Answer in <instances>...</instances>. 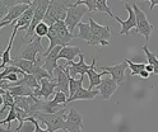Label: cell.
I'll return each instance as SVG.
<instances>
[{"label": "cell", "instance_id": "6da1fadb", "mask_svg": "<svg viewBox=\"0 0 158 132\" xmlns=\"http://www.w3.org/2000/svg\"><path fill=\"white\" fill-rule=\"evenodd\" d=\"M70 4L72 3L68 0H51L42 22L46 23L48 27H51L57 20H65Z\"/></svg>", "mask_w": 158, "mask_h": 132}, {"label": "cell", "instance_id": "7a4b0ae2", "mask_svg": "<svg viewBox=\"0 0 158 132\" xmlns=\"http://www.w3.org/2000/svg\"><path fill=\"white\" fill-rule=\"evenodd\" d=\"M68 112H69V109H66V108H64L63 110L57 112V113H54V114L36 112V113L32 114V117H35L37 121H41L42 123H45L48 132H55L57 130H65V121H66Z\"/></svg>", "mask_w": 158, "mask_h": 132}, {"label": "cell", "instance_id": "3957f363", "mask_svg": "<svg viewBox=\"0 0 158 132\" xmlns=\"http://www.w3.org/2000/svg\"><path fill=\"white\" fill-rule=\"evenodd\" d=\"M48 5H50V0H33V2H32V6L35 9L33 19H32L31 27H29V29L27 30L26 34L23 36L24 39H28V38L32 39L35 37V29L44 20Z\"/></svg>", "mask_w": 158, "mask_h": 132}, {"label": "cell", "instance_id": "277c9868", "mask_svg": "<svg viewBox=\"0 0 158 132\" xmlns=\"http://www.w3.org/2000/svg\"><path fill=\"white\" fill-rule=\"evenodd\" d=\"M133 9H134L135 18H136V28H135L134 32L138 33V34L144 36V38L148 41L151 37V34L153 33V30H154V26L148 20L147 14L139 6H138V4H134Z\"/></svg>", "mask_w": 158, "mask_h": 132}, {"label": "cell", "instance_id": "5b68a950", "mask_svg": "<svg viewBox=\"0 0 158 132\" xmlns=\"http://www.w3.org/2000/svg\"><path fill=\"white\" fill-rule=\"evenodd\" d=\"M44 52H45V48L42 47L41 38L35 36L31 39V42L23 45V47L21 50V55H19V58L32 61V62H37V55L42 56Z\"/></svg>", "mask_w": 158, "mask_h": 132}, {"label": "cell", "instance_id": "8992f818", "mask_svg": "<svg viewBox=\"0 0 158 132\" xmlns=\"http://www.w3.org/2000/svg\"><path fill=\"white\" fill-rule=\"evenodd\" d=\"M88 12V9L85 6L82 5H74V3L70 4L68 9V13H66V18H65V26L68 27L69 32L73 33V30L77 26H79L82 22V18L84 17V14Z\"/></svg>", "mask_w": 158, "mask_h": 132}, {"label": "cell", "instance_id": "52a82bcc", "mask_svg": "<svg viewBox=\"0 0 158 132\" xmlns=\"http://www.w3.org/2000/svg\"><path fill=\"white\" fill-rule=\"evenodd\" d=\"M65 131L68 132H83V114L77 108L69 107L65 121Z\"/></svg>", "mask_w": 158, "mask_h": 132}, {"label": "cell", "instance_id": "ba28073f", "mask_svg": "<svg viewBox=\"0 0 158 132\" xmlns=\"http://www.w3.org/2000/svg\"><path fill=\"white\" fill-rule=\"evenodd\" d=\"M88 20H89L88 23L91 26V29H92L94 37L100 41L101 47L110 45V42H111V27L110 26H101V24L96 23L92 17H89Z\"/></svg>", "mask_w": 158, "mask_h": 132}, {"label": "cell", "instance_id": "9c48e42d", "mask_svg": "<svg viewBox=\"0 0 158 132\" xmlns=\"http://www.w3.org/2000/svg\"><path fill=\"white\" fill-rule=\"evenodd\" d=\"M123 4H124V6H125V9L127 10V13H129V17H127V19L123 20L120 17L115 15V19L121 24L120 34H121V36H127V34L130 33L131 29H135V28H136V18H135V13H134L133 6H131L129 3H126V2H123Z\"/></svg>", "mask_w": 158, "mask_h": 132}, {"label": "cell", "instance_id": "30bf717a", "mask_svg": "<svg viewBox=\"0 0 158 132\" xmlns=\"http://www.w3.org/2000/svg\"><path fill=\"white\" fill-rule=\"evenodd\" d=\"M64 69H65V73L70 78L74 79L77 75H81V78H83L88 73V70L91 69V65H87L84 62V55L82 54L81 56H79V62L69 61V62L65 64Z\"/></svg>", "mask_w": 158, "mask_h": 132}, {"label": "cell", "instance_id": "8fae6325", "mask_svg": "<svg viewBox=\"0 0 158 132\" xmlns=\"http://www.w3.org/2000/svg\"><path fill=\"white\" fill-rule=\"evenodd\" d=\"M126 67H127V62L124 60L123 62L117 64V65H114V66H102L101 70L107 71V73L111 75V78L114 79L115 83L118 86H121V85L125 84V71H126Z\"/></svg>", "mask_w": 158, "mask_h": 132}, {"label": "cell", "instance_id": "7c38bea8", "mask_svg": "<svg viewBox=\"0 0 158 132\" xmlns=\"http://www.w3.org/2000/svg\"><path fill=\"white\" fill-rule=\"evenodd\" d=\"M61 46H57L55 47L50 54H48L46 57H44V64H42V67L50 74L52 78H54V71L57 69V61H59V54L61 51Z\"/></svg>", "mask_w": 158, "mask_h": 132}, {"label": "cell", "instance_id": "4fadbf2b", "mask_svg": "<svg viewBox=\"0 0 158 132\" xmlns=\"http://www.w3.org/2000/svg\"><path fill=\"white\" fill-rule=\"evenodd\" d=\"M79 28V33L77 36V38L79 39H83V41H87V43L89 45V46H98V47H101V43H100V41H98L93 32H92V29H91V26L89 23H81L78 26Z\"/></svg>", "mask_w": 158, "mask_h": 132}, {"label": "cell", "instance_id": "5bb4252c", "mask_svg": "<svg viewBox=\"0 0 158 132\" xmlns=\"http://www.w3.org/2000/svg\"><path fill=\"white\" fill-rule=\"evenodd\" d=\"M55 73H56V84H57L56 91H63L69 98V95H70V91H69V79H70V76L65 73V69L61 65L57 66Z\"/></svg>", "mask_w": 158, "mask_h": 132}, {"label": "cell", "instance_id": "9a60e30c", "mask_svg": "<svg viewBox=\"0 0 158 132\" xmlns=\"http://www.w3.org/2000/svg\"><path fill=\"white\" fill-rule=\"evenodd\" d=\"M117 88H118V85L115 83L112 78H106L102 80V83L97 86V90L100 91V95L105 100H108L111 98V95L116 91Z\"/></svg>", "mask_w": 158, "mask_h": 132}, {"label": "cell", "instance_id": "2e32d148", "mask_svg": "<svg viewBox=\"0 0 158 132\" xmlns=\"http://www.w3.org/2000/svg\"><path fill=\"white\" fill-rule=\"evenodd\" d=\"M96 64H97V58L93 57L92 58V64H91V69L88 70V78H89V86L88 89L89 90H93V88L98 86L101 83H102V76L107 75L108 73L107 71H102V73H96Z\"/></svg>", "mask_w": 158, "mask_h": 132}, {"label": "cell", "instance_id": "e0dca14e", "mask_svg": "<svg viewBox=\"0 0 158 132\" xmlns=\"http://www.w3.org/2000/svg\"><path fill=\"white\" fill-rule=\"evenodd\" d=\"M31 5H32V2H27V3H24V4H19V5H15V6L10 8L8 15L3 19V22H9L10 24L14 23L17 19L21 18V15H22Z\"/></svg>", "mask_w": 158, "mask_h": 132}, {"label": "cell", "instance_id": "ac0fdd59", "mask_svg": "<svg viewBox=\"0 0 158 132\" xmlns=\"http://www.w3.org/2000/svg\"><path fill=\"white\" fill-rule=\"evenodd\" d=\"M40 85H41V89H40V95L44 98V100H47L48 97L51 94H55L56 91V81L51 80V79H42L40 81Z\"/></svg>", "mask_w": 158, "mask_h": 132}, {"label": "cell", "instance_id": "d6986e66", "mask_svg": "<svg viewBox=\"0 0 158 132\" xmlns=\"http://www.w3.org/2000/svg\"><path fill=\"white\" fill-rule=\"evenodd\" d=\"M36 64H37V62H32V61L23 60V58H19V57L12 58V61L9 62V65L17 66L18 69H21L23 73L27 74V75H32L33 70H35V67H36Z\"/></svg>", "mask_w": 158, "mask_h": 132}, {"label": "cell", "instance_id": "ffe728a7", "mask_svg": "<svg viewBox=\"0 0 158 132\" xmlns=\"http://www.w3.org/2000/svg\"><path fill=\"white\" fill-rule=\"evenodd\" d=\"M97 95H100L98 90H89V89L81 88L73 97L68 98V103H70L73 100H91V99H94Z\"/></svg>", "mask_w": 158, "mask_h": 132}, {"label": "cell", "instance_id": "44dd1931", "mask_svg": "<svg viewBox=\"0 0 158 132\" xmlns=\"http://www.w3.org/2000/svg\"><path fill=\"white\" fill-rule=\"evenodd\" d=\"M82 52H81V47L79 46H65L61 48L60 54H59V60L60 58H64L66 60V62L69 61H74V58L77 56H81Z\"/></svg>", "mask_w": 158, "mask_h": 132}, {"label": "cell", "instance_id": "7402d4cb", "mask_svg": "<svg viewBox=\"0 0 158 132\" xmlns=\"http://www.w3.org/2000/svg\"><path fill=\"white\" fill-rule=\"evenodd\" d=\"M65 108V106L63 104H57L56 102L54 100H42L41 103V110L42 113H47V114H54V113H57Z\"/></svg>", "mask_w": 158, "mask_h": 132}, {"label": "cell", "instance_id": "603a6c76", "mask_svg": "<svg viewBox=\"0 0 158 132\" xmlns=\"http://www.w3.org/2000/svg\"><path fill=\"white\" fill-rule=\"evenodd\" d=\"M14 98L15 97H35L33 89H31L27 85H18V86H12L6 89Z\"/></svg>", "mask_w": 158, "mask_h": 132}, {"label": "cell", "instance_id": "cb8c5ba5", "mask_svg": "<svg viewBox=\"0 0 158 132\" xmlns=\"http://www.w3.org/2000/svg\"><path fill=\"white\" fill-rule=\"evenodd\" d=\"M14 37H15V34H13V33H12L10 39H9V43H8L6 48L3 51V52H0V57H2V64H0V70H4V69L9 65V62L12 61V58H10V51H12V47H13V41H14Z\"/></svg>", "mask_w": 158, "mask_h": 132}, {"label": "cell", "instance_id": "d4e9b609", "mask_svg": "<svg viewBox=\"0 0 158 132\" xmlns=\"http://www.w3.org/2000/svg\"><path fill=\"white\" fill-rule=\"evenodd\" d=\"M142 48H143V51H144L145 55H147V61H148V64L152 65V66L154 67V74L158 75V58H157V56H156L154 54H152L151 51H149V48H148V45H144Z\"/></svg>", "mask_w": 158, "mask_h": 132}, {"label": "cell", "instance_id": "484cf974", "mask_svg": "<svg viewBox=\"0 0 158 132\" xmlns=\"http://www.w3.org/2000/svg\"><path fill=\"white\" fill-rule=\"evenodd\" d=\"M13 106H15L14 97L6 90L5 93L3 94V107H2V109H0V113H4L6 109H10Z\"/></svg>", "mask_w": 158, "mask_h": 132}, {"label": "cell", "instance_id": "4316f807", "mask_svg": "<svg viewBox=\"0 0 158 132\" xmlns=\"http://www.w3.org/2000/svg\"><path fill=\"white\" fill-rule=\"evenodd\" d=\"M96 13H106L108 17L115 18L111 8L108 6L106 0H97V6H96Z\"/></svg>", "mask_w": 158, "mask_h": 132}, {"label": "cell", "instance_id": "83f0119b", "mask_svg": "<svg viewBox=\"0 0 158 132\" xmlns=\"http://www.w3.org/2000/svg\"><path fill=\"white\" fill-rule=\"evenodd\" d=\"M81 88H83V78H81V79H73V78H70V79H69V91H70V95H69V98L73 97Z\"/></svg>", "mask_w": 158, "mask_h": 132}, {"label": "cell", "instance_id": "f1b7e54d", "mask_svg": "<svg viewBox=\"0 0 158 132\" xmlns=\"http://www.w3.org/2000/svg\"><path fill=\"white\" fill-rule=\"evenodd\" d=\"M125 61L127 62V66L130 67V75L131 76H135V75H140V73L143 70H145V64H135L133 61H130L129 58H125Z\"/></svg>", "mask_w": 158, "mask_h": 132}, {"label": "cell", "instance_id": "f546056e", "mask_svg": "<svg viewBox=\"0 0 158 132\" xmlns=\"http://www.w3.org/2000/svg\"><path fill=\"white\" fill-rule=\"evenodd\" d=\"M74 5H82V6H85L89 13H96L97 0H78V2L74 3Z\"/></svg>", "mask_w": 158, "mask_h": 132}, {"label": "cell", "instance_id": "4dcf8cb0", "mask_svg": "<svg viewBox=\"0 0 158 132\" xmlns=\"http://www.w3.org/2000/svg\"><path fill=\"white\" fill-rule=\"evenodd\" d=\"M17 119V113H15V108L14 106L9 109V114L6 116L5 119L3 121H0V126H3V125H8V130H10V125H12V122Z\"/></svg>", "mask_w": 158, "mask_h": 132}, {"label": "cell", "instance_id": "1f68e13d", "mask_svg": "<svg viewBox=\"0 0 158 132\" xmlns=\"http://www.w3.org/2000/svg\"><path fill=\"white\" fill-rule=\"evenodd\" d=\"M48 29H50V27H48L46 23H44V22H41L37 27H36V29H35V34L37 36V37H40V38H42V37H47V33H48Z\"/></svg>", "mask_w": 158, "mask_h": 132}, {"label": "cell", "instance_id": "d6a6232c", "mask_svg": "<svg viewBox=\"0 0 158 132\" xmlns=\"http://www.w3.org/2000/svg\"><path fill=\"white\" fill-rule=\"evenodd\" d=\"M54 102H56L57 104H63V106H66L68 104V95L63 91H55V97L52 99Z\"/></svg>", "mask_w": 158, "mask_h": 132}, {"label": "cell", "instance_id": "836d02e7", "mask_svg": "<svg viewBox=\"0 0 158 132\" xmlns=\"http://www.w3.org/2000/svg\"><path fill=\"white\" fill-rule=\"evenodd\" d=\"M28 119L31 121L32 123L35 125V131H33V132H48L47 130H44V128L40 127V125H38V121H37L35 117H28Z\"/></svg>", "mask_w": 158, "mask_h": 132}, {"label": "cell", "instance_id": "e575fe53", "mask_svg": "<svg viewBox=\"0 0 158 132\" xmlns=\"http://www.w3.org/2000/svg\"><path fill=\"white\" fill-rule=\"evenodd\" d=\"M18 78H19V75L18 74H14V73H10L8 76H5V81H8V83H17L18 81Z\"/></svg>", "mask_w": 158, "mask_h": 132}, {"label": "cell", "instance_id": "d590c367", "mask_svg": "<svg viewBox=\"0 0 158 132\" xmlns=\"http://www.w3.org/2000/svg\"><path fill=\"white\" fill-rule=\"evenodd\" d=\"M149 3V10H153L154 6H158V0H148Z\"/></svg>", "mask_w": 158, "mask_h": 132}, {"label": "cell", "instance_id": "8d00e7d4", "mask_svg": "<svg viewBox=\"0 0 158 132\" xmlns=\"http://www.w3.org/2000/svg\"><path fill=\"white\" fill-rule=\"evenodd\" d=\"M145 71H148L149 74H154V67L149 64H145Z\"/></svg>", "mask_w": 158, "mask_h": 132}, {"label": "cell", "instance_id": "74e56055", "mask_svg": "<svg viewBox=\"0 0 158 132\" xmlns=\"http://www.w3.org/2000/svg\"><path fill=\"white\" fill-rule=\"evenodd\" d=\"M149 75H151V74H149V73H148V71L143 70V71H142V73H140V75H139V76H140L142 79H148V78H149Z\"/></svg>", "mask_w": 158, "mask_h": 132}, {"label": "cell", "instance_id": "f35d334b", "mask_svg": "<svg viewBox=\"0 0 158 132\" xmlns=\"http://www.w3.org/2000/svg\"><path fill=\"white\" fill-rule=\"evenodd\" d=\"M6 26H12V24L9 23V22H3V20H2V22H0V29L4 28V27H6Z\"/></svg>", "mask_w": 158, "mask_h": 132}, {"label": "cell", "instance_id": "ab89813d", "mask_svg": "<svg viewBox=\"0 0 158 132\" xmlns=\"http://www.w3.org/2000/svg\"><path fill=\"white\" fill-rule=\"evenodd\" d=\"M0 132H9V130H8V128L5 130V128H3L2 126H0Z\"/></svg>", "mask_w": 158, "mask_h": 132}, {"label": "cell", "instance_id": "60d3db41", "mask_svg": "<svg viewBox=\"0 0 158 132\" xmlns=\"http://www.w3.org/2000/svg\"><path fill=\"white\" fill-rule=\"evenodd\" d=\"M5 91H6V90H4V89H2V88H0V94H2V95L5 93Z\"/></svg>", "mask_w": 158, "mask_h": 132}, {"label": "cell", "instance_id": "b9f144b4", "mask_svg": "<svg viewBox=\"0 0 158 132\" xmlns=\"http://www.w3.org/2000/svg\"><path fill=\"white\" fill-rule=\"evenodd\" d=\"M0 74H2V70H0Z\"/></svg>", "mask_w": 158, "mask_h": 132}]
</instances>
